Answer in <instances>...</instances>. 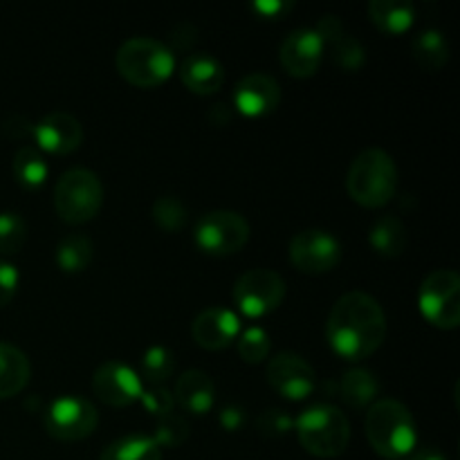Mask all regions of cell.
I'll return each instance as SVG.
<instances>
[{
  "label": "cell",
  "mask_w": 460,
  "mask_h": 460,
  "mask_svg": "<svg viewBox=\"0 0 460 460\" xmlns=\"http://www.w3.org/2000/svg\"><path fill=\"white\" fill-rule=\"evenodd\" d=\"M265 377L277 394L288 400H295V402L313 395L314 386H317L314 368L296 353H279L277 358L270 359Z\"/></svg>",
  "instance_id": "cell-12"
},
{
  "label": "cell",
  "mask_w": 460,
  "mask_h": 460,
  "mask_svg": "<svg viewBox=\"0 0 460 460\" xmlns=\"http://www.w3.org/2000/svg\"><path fill=\"white\" fill-rule=\"evenodd\" d=\"M18 288V270L12 263L0 261V308L13 299Z\"/></svg>",
  "instance_id": "cell-36"
},
{
  "label": "cell",
  "mask_w": 460,
  "mask_h": 460,
  "mask_svg": "<svg viewBox=\"0 0 460 460\" xmlns=\"http://www.w3.org/2000/svg\"><path fill=\"white\" fill-rule=\"evenodd\" d=\"M279 103H281V88L272 76L263 72H252L243 76L234 90V106L241 115L252 117V119L270 115L277 111Z\"/></svg>",
  "instance_id": "cell-16"
},
{
  "label": "cell",
  "mask_w": 460,
  "mask_h": 460,
  "mask_svg": "<svg viewBox=\"0 0 460 460\" xmlns=\"http://www.w3.org/2000/svg\"><path fill=\"white\" fill-rule=\"evenodd\" d=\"M180 79H182L184 88L191 90L193 94L207 97V94L218 93L225 81V70L216 57L205 52H196L189 54L182 61V66H180Z\"/></svg>",
  "instance_id": "cell-19"
},
{
  "label": "cell",
  "mask_w": 460,
  "mask_h": 460,
  "mask_svg": "<svg viewBox=\"0 0 460 460\" xmlns=\"http://www.w3.org/2000/svg\"><path fill=\"white\" fill-rule=\"evenodd\" d=\"M340 394L349 407L367 409L376 402L377 394H380V382L367 368H353V371H346L344 377H341Z\"/></svg>",
  "instance_id": "cell-24"
},
{
  "label": "cell",
  "mask_w": 460,
  "mask_h": 460,
  "mask_svg": "<svg viewBox=\"0 0 460 460\" xmlns=\"http://www.w3.org/2000/svg\"><path fill=\"white\" fill-rule=\"evenodd\" d=\"M139 400H142L144 409H146V411L155 418L173 413V404H175L173 394L166 389H162V386H153V389L142 391V398Z\"/></svg>",
  "instance_id": "cell-35"
},
{
  "label": "cell",
  "mask_w": 460,
  "mask_h": 460,
  "mask_svg": "<svg viewBox=\"0 0 460 460\" xmlns=\"http://www.w3.org/2000/svg\"><path fill=\"white\" fill-rule=\"evenodd\" d=\"M93 391L108 407H128L142 398L144 389L142 380L128 364L111 359L94 371Z\"/></svg>",
  "instance_id": "cell-13"
},
{
  "label": "cell",
  "mask_w": 460,
  "mask_h": 460,
  "mask_svg": "<svg viewBox=\"0 0 460 460\" xmlns=\"http://www.w3.org/2000/svg\"><path fill=\"white\" fill-rule=\"evenodd\" d=\"M331 349L349 362H359L376 353L386 337V317L377 299L367 292H346L332 305L326 322Z\"/></svg>",
  "instance_id": "cell-1"
},
{
  "label": "cell",
  "mask_w": 460,
  "mask_h": 460,
  "mask_svg": "<svg viewBox=\"0 0 460 460\" xmlns=\"http://www.w3.org/2000/svg\"><path fill=\"white\" fill-rule=\"evenodd\" d=\"M367 13L373 25L386 36H400L411 30L416 21L411 3H398V0H371L367 4Z\"/></svg>",
  "instance_id": "cell-22"
},
{
  "label": "cell",
  "mask_w": 460,
  "mask_h": 460,
  "mask_svg": "<svg viewBox=\"0 0 460 460\" xmlns=\"http://www.w3.org/2000/svg\"><path fill=\"white\" fill-rule=\"evenodd\" d=\"M346 191L350 200L367 209H380L398 191V166L382 148H367L359 153L346 173Z\"/></svg>",
  "instance_id": "cell-3"
},
{
  "label": "cell",
  "mask_w": 460,
  "mask_h": 460,
  "mask_svg": "<svg viewBox=\"0 0 460 460\" xmlns=\"http://www.w3.org/2000/svg\"><path fill=\"white\" fill-rule=\"evenodd\" d=\"M99 460H162V449L151 436L128 434L108 445Z\"/></svg>",
  "instance_id": "cell-26"
},
{
  "label": "cell",
  "mask_w": 460,
  "mask_h": 460,
  "mask_svg": "<svg viewBox=\"0 0 460 460\" xmlns=\"http://www.w3.org/2000/svg\"><path fill=\"white\" fill-rule=\"evenodd\" d=\"M364 429L377 456L386 460H404L416 449L418 434L411 411L394 398L376 400L368 407Z\"/></svg>",
  "instance_id": "cell-2"
},
{
  "label": "cell",
  "mask_w": 460,
  "mask_h": 460,
  "mask_svg": "<svg viewBox=\"0 0 460 460\" xmlns=\"http://www.w3.org/2000/svg\"><path fill=\"white\" fill-rule=\"evenodd\" d=\"M256 427L263 436L268 438H279V436H286L288 431L295 427V420L290 418V413L283 411V409H268L259 416L256 420Z\"/></svg>",
  "instance_id": "cell-34"
},
{
  "label": "cell",
  "mask_w": 460,
  "mask_h": 460,
  "mask_svg": "<svg viewBox=\"0 0 460 460\" xmlns=\"http://www.w3.org/2000/svg\"><path fill=\"white\" fill-rule=\"evenodd\" d=\"M34 137L52 155H70L84 144V126L70 112H49L34 126Z\"/></svg>",
  "instance_id": "cell-17"
},
{
  "label": "cell",
  "mask_w": 460,
  "mask_h": 460,
  "mask_svg": "<svg viewBox=\"0 0 460 460\" xmlns=\"http://www.w3.org/2000/svg\"><path fill=\"white\" fill-rule=\"evenodd\" d=\"M292 4L290 3H270V0H259V3L254 4V12L259 13L261 18H270V21H274V18H281L283 13L290 12Z\"/></svg>",
  "instance_id": "cell-38"
},
{
  "label": "cell",
  "mask_w": 460,
  "mask_h": 460,
  "mask_svg": "<svg viewBox=\"0 0 460 460\" xmlns=\"http://www.w3.org/2000/svg\"><path fill=\"white\" fill-rule=\"evenodd\" d=\"M245 422V411L238 407H225L223 411H220V425L225 427L227 431H236L241 429V425Z\"/></svg>",
  "instance_id": "cell-40"
},
{
  "label": "cell",
  "mask_w": 460,
  "mask_h": 460,
  "mask_svg": "<svg viewBox=\"0 0 460 460\" xmlns=\"http://www.w3.org/2000/svg\"><path fill=\"white\" fill-rule=\"evenodd\" d=\"M411 54L425 72H438L449 61V43L443 31L425 30L413 39Z\"/></svg>",
  "instance_id": "cell-25"
},
{
  "label": "cell",
  "mask_w": 460,
  "mask_h": 460,
  "mask_svg": "<svg viewBox=\"0 0 460 460\" xmlns=\"http://www.w3.org/2000/svg\"><path fill=\"white\" fill-rule=\"evenodd\" d=\"M283 299H286V281L274 270H250L234 286V304L250 319H261L274 313Z\"/></svg>",
  "instance_id": "cell-9"
},
{
  "label": "cell",
  "mask_w": 460,
  "mask_h": 460,
  "mask_svg": "<svg viewBox=\"0 0 460 460\" xmlns=\"http://www.w3.org/2000/svg\"><path fill=\"white\" fill-rule=\"evenodd\" d=\"M115 67L135 88H157L175 70V57L164 43L148 36H135L121 43L115 54Z\"/></svg>",
  "instance_id": "cell-4"
},
{
  "label": "cell",
  "mask_w": 460,
  "mask_h": 460,
  "mask_svg": "<svg viewBox=\"0 0 460 460\" xmlns=\"http://www.w3.org/2000/svg\"><path fill=\"white\" fill-rule=\"evenodd\" d=\"M404 460H447L443 452H438L436 447H422V449H413Z\"/></svg>",
  "instance_id": "cell-41"
},
{
  "label": "cell",
  "mask_w": 460,
  "mask_h": 460,
  "mask_svg": "<svg viewBox=\"0 0 460 460\" xmlns=\"http://www.w3.org/2000/svg\"><path fill=\"white\" fill-rule=\"evenodd\" d=\"M153 220L164 232H180L187 225V209L175 196H162L153 205Z\"/></svg>",
  "instance_id": "cell-32"
},
{
  "label": "cell",
  "mask_w": 460,
  "mask_h": 460,
  "mask_svg": "<svg viewBox=\"0 0 460 460\" xmlns=\"http://www.w3.org/2000/svg\"><path fill=\"white\" fill-rule=\"evenodd\" d=\"M3 130H4V135H9L12 139H22V137H27L30 133H34V126H31L25 117L13 115L12 119L4 121Z\"/></svg>",
  "instance_id": "cell-37"
},
{
  "label": "cell",
  "mask_w": 460,
  "mask_h": 460,
  "mask_svg": "<svg viewBox=\"0 0 460 460\" xmlns=\"http://www.w3.org/2000/svg\"><path fill=\"white\" fill-rule=\"evenodd\" d=\"M322 39L323 45V57H331V61L337 67H341L344 72H358L364 66V48L353 34H349L344 27V22L340 21V16H323L317 22V30H314Z\"/></svg>",
  "instance_id": "cell-15"
},
{
  "label": "cell",
  "mask_w": 460,
  "mask_h": 460,
  "mask_svg": "<svg viewBox=\"0 0 460 460\" xmlns=\"http://www.w3.org/2000/svg\"><path fill=\"white\" fill-rule=\"evenodd\" d=\"M45 431L61 443H76L88 436L99 425V413L90 400L76 395H63L54 400L43 418Z\"/></svg>",
  "instance_id": "cell-10"
},
{
  "label": "cell",
  "mask_w": 460,
  "mask_h": 460,
  "mask_svg": "<svg viewBox=\"0 0 460 460\" xmlns=\"http://www.w3.org/2000/svg\"><path fill=\"white\" fill-rule=\"evenodd\" d=\"M368 243L385 259H398L407 250V227L398 216H382L368 229Z\"/></svg>",
  "instance_id": "cell-23"
},
{
  "label": "cell",
  "mask_w": 460,
  "mask_h": 460,
  "mask_svg": "<svg viewBox=\"0 0 460 460\" xmlns=\"http://www.w3.org/2000/svg\"><path fill=\"white\" fill-rule=\"evenodd\" d=\"M27 241V225L13 211L0 214V252L7 256L18 254Z\"/></svg>",
  "instance_id": "cell-30"
},
{
  "label": "cell",
  "mask_w": 460,
  "mask_h": 460,
  "mask_svg": "<svg viewBox=\"0 0 460 460\" xmlns=\"http://www.w3.org/2000/svg\"><path fill=\"white\" fill-rule=\"evenodd\" d=\"M196 245L209 256H232L250 241V225L236 211L218 209L200 216L193 229Z\"/></svg>",
  "instance_id": "cell-8"
},
{
  "label": "cell",
  "mask_w": 460,
  "mask_h": 460,
  "mask_svg": "<svg viewBox=\"0 0 460 460\" xmlns=\"http://www.w3.org/2000/svg\"><path fill=\"white\" fill-rule=\"evenodd\" d=\"M189 436V425L182 416L178 413H169V416L157 418L155 434L151 436L157 443V447H178L187 440Z\"/></svg>",
  "instance_id": "cell-33"
},
{
  "label": "cell",
  "mask_w": 460,
  "mask_h": 460,
  "mask_svg": "<svg viewBox=\"0 0 460 460\" xmlns=\"http://www.w3.org/2000/svg\"><path fill=\"white\" fill-rule=\"evenodd\" d=\"M182 30L184 34L180 31V27H175V30L171 31V43H173L175 49H189L196 43V27L189 25V22H182Z\"/></svg>",
  "instance_id": "cell-39"
},
{
  "label": "cell",
  "mask_w": 460,
  "mask_h": 460,
  "mask_svg": "<svg viewBox=\"0 0 460 460\" xmlns=\"http://www.w3.org/2000/svg\"><path fill=\"white\" fill-rule=\"evenodd\" d=\"M175 371V358L164 346H151L142 358V376L153 385L166 382Z\"/></svg>",
  "instance_id": "cell-29"
},
{
  "label": "cell",
  "mask_w": 460,
  "mask_h": 460,
  "mask_svg": "<svg viewBox=\"0 0 460 460\" xmlns=\"http://www.w3.org/2000/svg\"><path fill=\"white\" fill-rule=\"evenodd\" d=\"M341 245L331 232L305 229L290 241V263L304 274L331 272L340 265Z\"/></svg>",
  "instance_id": "cell-11"
},
{
  "label": "cell",
  "mask_w": 460,
  "mask_h": 460,
  "mask_svg": "<svg viewBox=\"0 0 460 460\" xmlns=\"http://www.w3.org/2000/svg\"><path fill=\"white\" fill-rule=\"evenodd\" d=\"M270 335L259 326L245 328V332L238 335V355L247 364H261L270 355Z\"/></svg>",
  "instance_id": "cell-31"
},
{
  "label": "cell",
  "mask_w": 460,
  "mask_h": 460,
  "mask_svg": "<svg viewBox=\"0 0 460 460\" xmlns=\"http://www.w3.org/2000/svg\"><path fill=\"white\" fill-rule=\"evenodd\" d=\"M31 367L27 355L16 346L0 341V400L18 395L27 386Z\"/></svg>",
  "instance_id": "cell-21"
},
{
  "label": "cell",
  "mask_w": 460,
  "mask_h": 460,
  "mask_svg": "<svg viewBox=\"0 0 460 460\" xmlns=\"http://www.w3.org/2000/svg\"><path fill=\"white\" fill-rule=\"evenodd\" d=\"M103 205V184L90 169H70L54 187V209L67 225H84L99 214Z\"/></svg>",
  "instance_id": "cell-6"
},
{
  "label": "cell",
  "mask_w": 460,
  "mask_h": 460,
  "mask_svg": "<svg viewBox=\"0 0 460 460\" xmlns=\"http://www.w3.org/2000/svg\"><path fill=\"white\" fill-rule=\"evenodd\" d=\"M12 166H13V175H16V180L25 189L43 187V182L48 180V173H49L48 162L43 160L39 148L34 146L18 148L16 155H13Z\"/></svg>",
  "instance_id": "cell-27"
},
{
  "label": "cell",
  "mask_w": 460,
  "mask_h": 460,
  "mask_svg": "<svg viewBox=\"0 0 460 460\" xmlns=\"http://www.w3.org/2000/svg\"><path fill=\"white\" fill-rule=\"evenodd\" d=\"M214 382L205 371H187L178 377L173 400L193 416H205L214 407Z\"/></svg>",
  "instance_id": "cell-20"
},
{
  "label": "cell",
  "mask_w": 460,
  "mask_h": 460,
  "mask_svg": "<svg viewBox=\"0 0 460 460\" xmlns=\"http://www.w3.org/2000/svg\"><path fill=\"white\" fill-rule=\"evenodd\" d=\"M420 314L440 331H454L460 323V277L456 270H434L418 292Z\"/></svg>",
  "instance_id": "cell-7"
},
{
  "label": "cell",
  "mask_w": 460,
  "mask_h": 460,
  "mask_svg": "<svg viewBox=\"0 0 460 460\" xmlns=\"http://www.w3.org/2000/svg\"><path fill=\"white\" fill-rule=\"evenodd\" d=\"M191 335L200 349L223 350L241 335V323L232 310L207 308L193 319Z\"/></svg>",
  "instance_id": "cell-18"
},
{
  "label": "cell",
  "mask_w": 460,
  "mask_h": 460,
  "mask_svg": "<svg viewBox=\"0 0 460 460\" xmlns=\"http://www.w3.org/2000/svg\"><path fill=\"white\" fill-rule=\"evenodd\" d=\"M93 243L81 234L66 236L57 247V265L67 274L84 272L93 261Z\"/></svg>",
  "instance_id": "cell-28"
},
{
  "label": "cell",
  "mask_w": 460,
  "mask_h": 460,
  "mask_svg": "<svg viewBox=\"0 0 460 460\" xmlns=\"http://www.w3.org/2000/svg\"><path fill=\"white\" fill-rule=\"evenodd\" d=\"M301 447L317 458H337L350 443V422L332 404H314L295 420Z\"/></svg>",
  "instance_id": "cell-5"
},
{
  "label": "cell",
  "mask_w": 460,
  "mask_h": 460,
  "mask_svg": "<svg viewBox=\"0 0 460 460\" xmlns=\"http://www.w3.org/2000/svg\"><path fill=\"white\" fill-rule=\"evenodd\" d=\"M323 58L322 39L314 30H295L283 39L279 61L283 70L295 79H308L319 70Z\"/></svg>",
  "instance_id": "cell-14"
}]
</instances>
